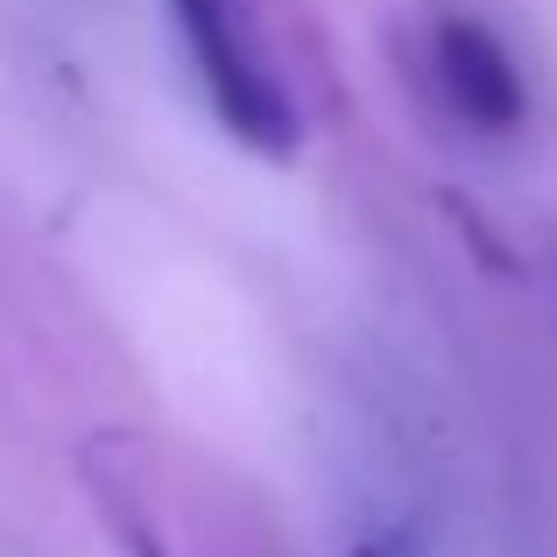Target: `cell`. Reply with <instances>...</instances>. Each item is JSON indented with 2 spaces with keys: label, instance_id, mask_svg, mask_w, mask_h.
Instances as JSON below:
<instances>
[{
  "label": "cell",
  "instance_id": "7a4b0ae2",
  "mask_svg": "<svg viewBox=\"0 0 557 557\" xmlns=\"http://www.w3.org/2000/svg\"><path fill=\"white\" fill-rule=\"evenodd\" d=\"M409 78H417L423 107L445 113V127H459L466 141H516L522 121H530V85H522L516 50L473 8L437 0V8L417 14Z\"/></svg>",
  "mask_w": 557,
  "mask_h": 557
},
{
  "label": "cell",
  "instance_id": "6da1fadb",
  "mask_svg": "<svg viewBox=\"0 0 557 557\" xmlns=\"http://www.w3.org/2000/svg\"><path fill=\"white\" fill-rule=\"evenodd\" d=\"M170 22H177V42L212 121L240 149L289 163L304 141V113L289 99L283 71H275L269 36H261V8L255 0H170Z\"/></svg>",
  "mask_w": 557,
  "mask_h": 557
},
{
  "label": "cell",
  "instance_id": "3957f363",
  "mask_svg": "<svg viewBox=\"0 0 557 557\" xmlns=\"http://www.w3.org/2000/svg\"><path fill=\"white\" fill-rule=\"evenodd\" d=\"M360 557H395V550H388V544H368V550H360Z\"/></svg>",
  "mask_w": 557,
  "mask_h": 557
}]
</instances>
